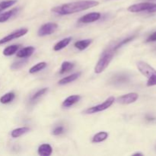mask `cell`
Listing matches in <instances>:
<instances>
[{
	"instance_id": "obj_1",
	"label": "cell",
	"mask_w": 156,
	"mask_h": 156,
	"mask_svg": "<svg viewBox=\"0 0 156 156\" xmlns=\"http://www.w3.org/2000/svg\"><path fill=\"white\" fill-rule=\"evenodd\" d=\"M98 2L94 0H82V1L73 2L63 4L62 5L56 6L52 9V11L58 15H71L95 7L98 5Z\"/></svg>"
},
{
	"instance_id": "obj_2",
	"label": "cell",
	"mask_w": 156,
	"mask_h": 156,
	"mask_svg": "<svg viewBox=\"0 0 156 156\" xmlns=\"http://www.w3.org/2000/svg\"><path fill=\"white\" fill-rule=\"evenodd\" d=\"M114 48H109L107 49L106 50L104 51V53H102L101 56L99 59L98 62H97L95 66V68H94V72L97 74H100L102 72L105 71L107 69V67L109 66V64L111 63V60L113 59L114 56Z\"/></svg>"
},
{
	"instance_id": "obj_3",
	"label": "cell",
	"mask_w": 156,
	"mask_h": 156,
	"mask_svg": "<svg viewBox=\"0 0 156 156\" xmlns=\"http://www.w3.org/2000/svg\"><path fill=\"white\" fill-rule=\"evenodd\" d=\"M114 101H115V98H114V97L108 98L102 104H100V105H97V106L91 107V108H89L87 110H85V114H94V113H98V112H100V111H105V110L108 109V108H110V107L114 104Z\"/></svg>"
},
{
	"instance_id": "obj_4",
	"label": "cell",
	"mask_w": 156,
	"mask_h": 156,
	"mask_svg": "<svg viewBox=\"0 0 156 156\" xmlns=\"http://www.w3.org/2000/svg\"><path fill=\"white\" fill-rule=\"evenodd\" d=\"M136 66L139 71H140L143 76L147 77L148 79H149V77H151L152 76H153V75L156 74V70L153 68V67L151 66L149 64H148L147 62H143V61H140V62H137Z\"/></svg>"
},
{
	"instance_id": "obj_5",
	"label": "cell",
	"mask_w": 156,
	"mask_h": 156,
	"mask_svg": "<svg viewBox=\"0 0 156 156\" xmlns=\"http://www.w3.org/2000/svg\"><path fill=\"white\" fill-rule=\"evenodd\" d=\"M27 32H28V30H27V28H21L19 29V30H15V31L9 34V35H7V36H5V37H3L2 39L0 40V45L9 42V41H13V40L15 39H17V38L21 37H23L24 35H25Z\"/></svg>"
},
{
	"instance_id": "obj_6",
	"label": "cell",
	"mask_w": 156,
	"mask_h": 156,
	"mask_svg": "<svg viewBox=\"0 0 156 156\" xmlns=\"http://www.w3.org/2000/svg\"><path fill=\"white\" fill-rule=\"evenodd\" d=\"M58 25L56 23L50 22L44 24V25L41 26L40 29L38 30V36L40 37H44L47 36V35H50L53 34L55 30L57 29Z\"/></svg>"
},
{
	"instance_id": "obj_7",
	"label": "cell",
	"mask_w": 156,
	"mask_h": 156,
	"mask_svg": "<svg viewBox=\"0 0 156 156\" xmlns=\"http://www.w3.org/2000/svg\"><path fill=\"white\" fill-rule=\"evenodd\" d=\"M138 98L139 94L137 93L133 92L120 96L117 98V101L118 103L122 104V105H129V104L134 103L135 101H136Z\"/></svg>"
},
{
	"instance_id": "obj_8",
	"label": "cell",
	"mask_w": 156,
	"mask_h": 156,
	"mask_svg": "<svg viewBox=\"0 0 156 156\" xmlns=\"http://www.w3.org/2000/svg\"><path fill=\"white\" fill-rule=\"evenodd\" d=\"M153 3L150 2H142L138 4L130 5L127 10L130 12H140L143 11H149L153 6Z\"/></svg>"
},
{
	"instance_id": "obj_9",
	"label": "cell",
	"mask_w": 156,
	"mask_h": 156,
	"mask_svg": "<svg viewBox=\"0 0 156 156\" xmlns=\"http://www.w3.org/2000/svg\"><path fill=\"white\" fill-rule=\"evenodd\" d=\"M101 17L99 12H91L87 15H84V16L81 17L79 19V23H82V24H88V23L94 22V21L99 20Z\"/></svg>"
},
{
	"instance_id": "obj_10",
	"label": "cell",
	"mask_w": 156,
	"mask_h": 156,
	"mask_svg": "<svg viewBox=\"0 0 156 156\" xmlns=\"http://www.w3.org/2000/svg\"><path fill=\"white\" fill-rule=\"evenodd\" d=\"M129 80V77L127 75L124 74V73H120V74H117L113 76L110 80V82L114 85H122L127 83Z\"/></svg>"
},
{
	"instance_id": "obj_11",
	"label": "cell",
	"mask_w": 156,
	"mask_h": 156,
	"mask_svg": "<svg viewBox=\"0 0 156 156\" xmlns=\"http://www.w3.org/2000/svg\"><path fill=\"white\" fill-rule=\"evenodd\" d=\"M81 99L80 95H71L69 97L67 98L63 102H62V107L63 108H69V107L73 106V105L76 104L77 102L79 101V100Z\"/></svg>"
},
{
	"instance_id": "obj_12",
	"label": "cell",
	"mask_w": 156,
	"mask_h": 156,
	"mask_svg": "<svg viewBox=\"0 0 156 156\" xmlns=\"http://www.w3.org/2000/svg\"><path fill=\"white\" fill-rule=\"evenodd\" d=\"M35 48L34 47H27L20 50L17 53V56L18 58H27L31 56L34 52Z\"/></svg>"
},
{
	"instance_id": "obj_13",
	"label": "cell",
	"mask_w": 156,
	"mask_h": 156,
	"mask_svg": "<svg viewBox=\"0 0 156 156\" xmlns=\"http://www.w3.org/2000/svg\"><path fill=\"white\" fill-rule=\"evenodd\" d=\"M53 152V149L49 144H43L38 148V154L41 156H50Z\"/></svg>"
},
{
	"instance_id": "obj_14",
	"label": "cell",
	"mask_w": 156,
	"mask_h": 156,
	"mask_svg": "<svg viewBox=\"0 0 156 156\" xmlns=\"http://www.w3.org/2000/svg\"><path fill=\"white\" fill-rule=\"evenodd\" d=\"M18 10H19L18 8H15V9H12V10H9L8 11V12L1 14V15H0V23L7 21L9 18H12L13 15H15V14L18 12Z\"/></svg>"
},
{
	"instance_id": "obj_15",
	"label": "cell",
	"mask_w": 156,
	"mask_h": 156,
	"mask_svg": "<svg viewBox=\"0 0 156 156\" xmlns=\"http://www.w3.org/2000/svg\"><path fill=\"white\" fill-rule=\"evenodd\" d=\"M81 74H82V73H81L80 72H79V73H73V74L70 75V76H66V77H65V78H62L61 80L59 81V85H66V84L70 83V82L76 80V79H77L78 78L81 76Z\"/></svg>"
},
{
	"instance_id": "obj_16",
	"label": "cell",
	"mask_w": 156,
	"mask_h": 156,
	"mask_svg": "<svg viewBox=\"0 0 156 156\" xmlns=\"http://www.w3.org/2000/svg\"><path fill=\"white\" fill-rule=\"evenodd\" d=\"M72 41V37H66V38H64V39H62V41H59L58 43H56V44H55V46L53 47V50H55V51H59V50H62L63 48H65L66 47H67V46L69 44V43L71 42Z\"/></svg>"
},
{
	"instance_id": "obj_17",
	"label": "cell",
	"mask_w": 156,
	"mask_h": 156,
	"mask_svg": "<svg viewBox=\"0 0 156 156\" xmlns=\"http://www.w3.org/2000/svg\"><path fill=\"white\" fill-rule=\"evenodd\" d=\"M92 43V40L91 39H86V40H82V41H77L74 44V46L76 48H77L79 50H84Z\"/></svg>"
},
{
	"instance_id": "obj_18",
	"label": "cell",
	"mask_w": 156,
	"mask_h": 156,
	"mask_svg": "<svg viewBox=\"0 0 156 156\" xmlns=\"http://www.w3.org/2000/svg\"><path fill=\"white\" fill-rule=\"evenodd\" d=\"M30 131V129L28 127H21V128H17V129L12 130L11 136H12L13 138H18L21 136L24 135V134L27 133Z\"/></svg>"
},
{
	"instance_id": "obj_19",
	"label": "cell",
	"mask_w": 156,
	"mask_h": 156,
	"mask_svg": "<svg viewBox=\"0 0 156 156\" xmlns=\"http://www.w3.org/2000/svg\"><path fill=\"white\" fill-rule=\"evenodd\" d=\"M108 137V133L103 131V132H100L98 133L95 134V135L93 136L92 142L94 143H101V142L105 141V140H107Z\"/></svg>"
},
{
	"instance_id": "obj_20",
	"label": "cell",
	"mask_w": 156,
	"mask_h": 156,
	"mask_svg": "<svg viewBox=\"0 0 156 156\" xmlns=\"http://www.w3.org/2000/svg\"><path fill=\"white\" fill-rule=\"evenodd\" d=\"M75 65L73 62H68V61H65L62 63V66H61V69L59 70V73L60 74H64L66 73H68L70 70L73 69L74 68Z\"/></svg>"
},
{
	"instance_id": "obj_21",
	"label": "cell",
	"mask_w": 156,
	"mask_h": 156,
	"mask_svg": "<svg viewBox=\"0 0 156 156\" xmlns=\"http://www.w3.org/2000/svg\"><path fill=\"white\" fill-rule=\"evenodd\" d=\"M15 93L9 92L0 98V102H1L2 104H4V105H5V104H9L10 103V102H12V101L15 99Z\"/></svg>"
},
{
	"instance_id": "obj_22",
	"label": "cell",
	"mask_w": 156,
	"mask_h": 156,
	"mask_svg": "<svg viewBox=\"0 0 156 156\" xmlns=\"http://www.w3.org/2000/svg\"><path fill=\"white\" fill-rule=\"evenodd\" d=\"M47 62H39V63L33 66L30 69V70H29V73H30V74H34V73H38V72L41 71L42 69H45L46 67H47Z\"/></svg>"
},
{
	"instance_id": "obj_23",
	"label": "cell",
	"mask_w": 156,
	"mask_h": 156,
	"mask_svg": "<svg viewBox=\"0 0 156 156\" xmlns=\"http://www.w3.org/2000/svg\"><path fill=\"white\" fill-rule=\"evenodd\" d=\"M19 45H12L7 47L4 50H3V54L6 56H12L14 53H16L18 50L19 49Z\"/></svg>"
},
{
	"instance_id": "obj_24",
	"label": "cell",
	"mask_w": 156,
	"mask_h": 156,
	"mask_svg": "<svg viewBox=\"0 0 156 156\" xmlns=\"http://www.w3.org/2000/svg\"><path fill=\"white\" fill-rule=\"evenodd\" d=\"M17 2V0H6L0 2V12L11 7Z\"/></svg>"
},
{
	"instance_id": "obj_25",
	"label": "cell",
	"mask_w": 156,
	"mask_h": 156,
	"mask_svg": "<svg viewBox=\"0 0 156 156\" xmlns=\"http://www.w3.org/2000/svg\"><path fill=\"white\" fill-rule=\"evenodd\" d=\"M136 37V36H130V37H128L127 38H125V39H123V41H120L119 44H117V45L115 46V47H114V51H116V50H118L119 48H120V47H123V45H125L126 44H127V43L130 42V41H132L133 40H134V38Z\"/></svg>"
},
{
	"instance_id": "obj_26",
	"label": "cell",
	"mask_w": 156,
	"mask_h": 156,
	"mask_svg": "<svg viewBox=\"0 0 156 156\" xmlns=\"http://www.w3.org/2000/svg\"><path fill=\"white\" fill-rule=\"evenodd\" d=\"M47 91H48V88H42V89L39 90V91H37V92L35 93L33 96H32L31 98H30V100H31L32 101H34L37 100V99L40 98L41 96L44 95V94H45Z\"/></svg>"
},
{
	"instance_id": "obj_27",
	"label": "cell",
	"mask_w": 156,
	"mask_h": 156,
	"mask_svg": "<svg viewBox=\"0 0 156 156\" xmlns=\"http://www.w3.org/2000/svg\"><path fill=\"white\" fill-rule=\"evenodd\" d=\"M27 60L26 59H22V60H18L17 62H15L12 66H11V69L13 70H16L22 67L24 64L26 63Z\"/></svg>"
},
{
	"instance_id": "obj_28",
	"label": "cell",
	"mask_w": 156,
	"mask_h": 156,
	"mask_svg": "<svg viewBox=\"0 0 156 156\" xmlns=\"http://www.w3.org/2000/svg\"><path fill=\"white\" fill-rule=\"evenodd\" d=\"M64 133V127L62 126H56L53 129V132H52V134L54 136H59L60 134L63 133Z\"/></svg>"
},
{
	"instance_id": "obj_29",
	"label": "cell",
	"mask_w": 156,
	"mask_h": 156,
	"mask_svg": "<svg viewBox=\"0 0 156 156\" xmlns=\"http://www.w3.org/2000/svg\"><path fill=\"white\" fill-rule=\"evenodd\" d=\"M147 86L150 87V86H154V85H156V74L153 75L151 77H149L147 81Z\"/></svg>"
},
{
	"instance_id": "obj_30",
	"label": "cell",
	"mask_w": 156,
	"mask_h": 156,
	"mask_svg": "<svg viewBox=\"0 0 156 156\" xmlns=\"http://www.w3.org/2000/svg\"><path fill=\"white\" fill-rule=\"evenodd\" d=\"M156 41V31L152 33L149 36V37L146 39V42L150 43V42H155Z\"/></svg>"
},
{
	"instance_id": "obj_31",
	"label": "cell",
	"mask_w": 156,
	"mask_h": 156,
	"mask_svg": "<svg viewBox=\"0 0 156 156\" xmlns=\"http://www.w3.org/2000/svg\"><path fill=\"white\" fill-rule=\"evenodd\" d=\"M146 119L148 120V121H155V120H156L155 117H152V116H151V115H146Z\"/></svg>"
},
{
	"instance_id": "obj_32",
	"label": "cell",
	"mask_w": 156,
	"mask_h": 156,
	"mask_svg": "<svg viewBox=\"0 0 156 156\" xmlns=\"http://www.w3.org/2000/svg\"><path fill=\"white\" fill-rule=\"evenodd\" d=\"M149 12H156V4H154L153 6L148 11Z\"/></svg>"
},
{
	"instance_id": "obj_33",
	"label": "cell",
	"mask_w": 156,
	"mask_h": 156,
	"mask_svg": "<svg viewBox=\"0 0 156 156\" xmlns=\"http://www.w3.org/2000/svg\"><path fill=\"white\" fill-rule=\"evenodd\" d=\"M133 155H143V154L140 153V152H136V153H134Z\"/></svg>"
}]
</instances>
